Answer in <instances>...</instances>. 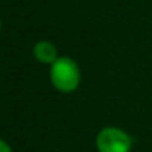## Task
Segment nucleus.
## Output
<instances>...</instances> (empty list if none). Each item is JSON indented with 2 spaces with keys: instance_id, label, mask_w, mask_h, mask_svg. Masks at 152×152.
<instances>
[{
  "instance_id": "obj_1",
  "label": "nucleus",
  "mask_w": 152,
  "mask_h": 152,
  "mask_svg": "<svg viewBox=\"0 0 152 152\" xmlns=\"http://www.w3.org/2000/svg\"><path fill=\"white\" fill-rule=\"evenodd\" d=\"M81 69L73 58L70 57H60L49 69V79L52 87L63 93L72 94L81 85Z\"/></svg>"
},
{
  "instance_id": "obj_2",
  "label": "nucleus",
  "mask_w": 152,
  "mask_h": 152,
  "mask_svg": "<svg viewBox=\"0 0 152 152\" xmlns=\"http://www.w3.org/2000/svg\"><path fill=\"white\" fill-rule=\"evenodd\" d=\"M96 146L99 152H131V136L118 127H104L97 133Z\"/></svg>"
},
{
  "instance_id": "obj_3",
  "label": "nucleus",
  "mask_w": 152,
  "mask_h": 152,
  "mask_svg": "<svg viewBox=\"0 0 152 152\" xmlns=\"http://www.w3.org/2000/svg\"><path fill=\"white\" fill-rule=\"evenodd\" d=\"M33 57L39 63L49 64V66H52L60 58L57 46L52 42H49V40H39V42H36L34 46H33Z\"/></svg>"
},
{
  "instance_id": "obj_4",
  "label": "nucleus",
  "mask_w": 152,
  "mask_h": 152,
  "mask_svg": "<svg viewBox=\"0 0 152 152\" xmlns=\"http://www.w3.org/2000/svg\"><path fill=\"white\" fill-rule=\"evenodd\" d=\"M0 152H12V148L6 143V140H0Z\"/></svg>"
}]
</instances>
